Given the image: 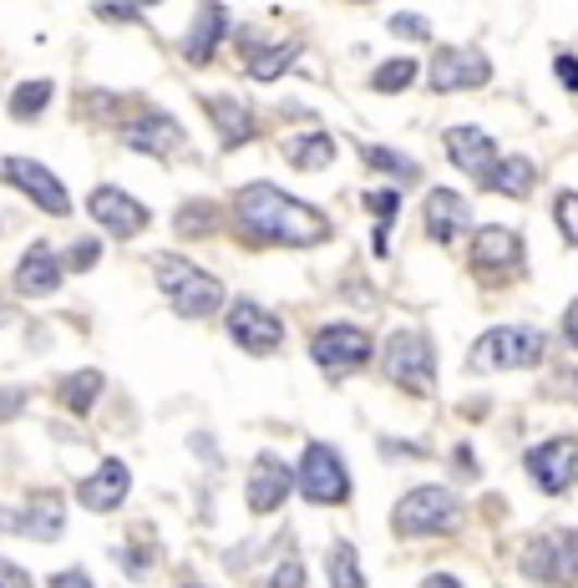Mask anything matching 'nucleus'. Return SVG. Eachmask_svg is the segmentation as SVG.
<instances>
[{
  "instance_id": "8",
  "label": "nucleus",
  "mask_w": 578,
  "mask_h": 588,
  "mask_svg": "<svg viewBox=\"0 0 578 588\" xmlns=\"http://www.w3.org/2000/svg\"><path fill=\"white\" fill-rule=\"evenodd\" d=\"M371 351L376 345L360 324H325V330H315V340H310L315 366L325 370V376H351V370H360L371 360Z\"/></svg>"
},
{
  "instance_id": "23",
  "label": "nucleus",
  "mask_w": 578,
  "mask_h": 588,
  "mask_svg": "<svg viewBox=\"0 0 578 588\" xmlns=\"http://www.w3.org/2000/svg\"><path fill=\"white\" fill-rule=\"evenodd\" d=\"M208 118L219 122V133H223V147H238V143H249L254 137V112L238 97H208Z\"/></svg>"
},
{
  "instance_id": "20",
  "label": "nucleus",
  "mask_w": 578,
  "mask_h": 588,
  "mask_svg": "<svg viewBox=\"0 0 578 588\" xmlns=\"http://www.w3.org/2000/svg\"><path fill=\"white\" fill-rule=\"evenodd\" d=\"M223 36H229V15H223V5H213V0H208L204 11L193 15L188 41H183V57H188L193 66H208V61H213V51H219Z\"/></svg>"
},
{
  "instance_id": "13",
  "label": "nucleus",
  "mask_w": 578,
  "mask_h": 588,
  "mask_svg": "<svg viewBox=\"0 0 578 588\" xmlns=\"http://www.w3.org/2000/svg\"><path fill=\"white\" fill-rule=\"evenodd\" d=\"M229 335H234V345H244L249 355H269L284 345V324H280V315H269L265 305L238 299V305H229Z\"/></svg>"
},
{
  "instance_id": "44",
  "label": "nucleus",
  "mask_w": 578,
  "mask_h": 588,
  "mask_svg": "<svg viewBox=\"0 0 578 588\" xmlns=\"http://www.w3.org/2000/svg\"><path fill=\"white\" fill-rule=\"evenodd\" d=\"M564 335L578 345V299H574V305H568V315H564Z\"/></svg>"
},
{
  "instance_id": "28",
  "label": "nucleus",
  "mask_w": 578,
  "mask_h": 588,
  "mask_svg": "<svg viewBox=\"0 0 578 588\" xmlns=\"http://www.w3.org/2000/svg\"><path fill=\"white\" fill-rule=\"evenodd\" d=\"M330 588H366L360 578V559L351 543H335L330 548Z\"/></svg>"
},
{
  "instance_id": "32",
  "label": "nucleus",
  "mask_w": 578,
  "mask_h": 588,
  "mask_svg": "<svg viewBox=\"0 0 578 588\" xmlns=\"http://www.w3.org/2000/svg\"><path fill=\"white\" fill-rule=\"evenodd\" d=\"M179 234H213V204H183L179 208Z\"/></svg>"
},
{
  "instance_id": "22",
  "label": "nucleus",
  "mask_w": 578,
  "mask_h": 588,
  "mask_svg": "<svg viewBox=\"0 0 578 588\" xmlns=\"http://www.w3.org/2000/svg\"><path fill=\"white\" fill-rule=\"evenodd\" d=\"M57 284H61V259L46 244H30L21 269H15V290L36 299V294H57Z\"/></svg>"
},
{
  "instance_id": "3",
  "label": "nucleus",
  "mask_w": 578,
  "mask_h": 588,
  "mask_svg": "<svg viewBox=\"0 0 578 588\" xmlns=\"http://www.w3.org/2000/svg\"><path fill=\"white\" fill-rule=\"evenodd\" d=\"M549 355V335L533 330V324H497L488 335L472 345L467 355V366L477 376H488V370H522V366H538Z\"/></svg>"
},
{
  "instance_id": "6",
  "label": "nucleus",
  "mask_w": 578,
  "mask_h": 588,
  "mask_svg": "<svg viewBox=\"0 0 578 588\" xmlns=\"http://www.w3.org/2000/svg\"><path fill=\"white\" fill-rule=\"evenodd\" d=\"M295 482H299V498H310L315 507H341V502L351 498V471H345L341 452L325 446V441H310V446H305Z\"/></svg>"
},
{
  "instance_id": "30",
  "label": "nucleus",
  "mask_w": 578,
  "mask_h": 588,
  "mask_svg": "<svg viewBox=\"0 0 578 588\" xmlns=\"http://www.w3.org/2000/svg\"><path fill=\"white\" fill-rule=\"evenodd\" d=\"M360 158H366V168H376V173H391V177H401V183H411V177L421 173L411 158H401V152H391V147H360Z\"/></svg>"
},
{
  "instance_id": "15",
  "label": "nucleus",
  "mask_w": 578,
  "mask_h": 588,
  "mask_svg": "<svg viewBox=\"0 0 578 588\" xmlns=\"http://www.w3.org/2000/svg\"><path fill=\"white\" fill-rule=\"evenodd\" d=\"M122 143L133 152H148V158H168L183 147V127L168 112H137L127 127H122Z\"/></svg>"
},
{
  "instance_id": "39",
  "label": "nucleus",
  "mask_w": 578,
  "mask_h": 588,
  "mask_svg": "<svg viewBox=\"0 0 578 588\" xmlns=\"http://www.w3.org/2000/svg\"><path fill=\"white\" fill-rule=\"evenodd\" d=\"M0 588H36L26 578V568H15L11 559H0Z\"/></svg>"
},
{
  "instance_id": "21",
  "label": "nucleus",
  "mask_w": 578,
  "mask_h": 588,
  "mask_svg": "<svg viewBox=\"0 0 578 588\" xmlns=\"http://www.w3.org/2000/svg\"><path fill=\"white\" fill-rule=\"evenodd\" d=\"M15 528L26 538H41V543H57L61 528H66V507H61L57 492H36L26 502V513H15Z\"/></svg>"
},
{
  "instance_id": "48",
  "label": "nucleus",
  "mask_w": 578,
  "mask_h": 588,
  "mask_svg": "<svg viewBox=\"0 0 578 588\" xmlns=\"http://www.w3.org/2000/svg\"><path fill=\"white\" fill-rule=\"evenodd\" d=\"M0 320H5V305H0Z\"/></svg>"
},
{
  "instance_id": "38",
  "label": "nucleus",
  "mask_w": 578,
  "mask_h": 588,
  "mask_svg": "<svg viewBox=\"0 0 578 588\" xmlns=\"http://www.w3.org/2000/svg\"><path fill=\"white\" fill-rule=\"evenodd\" d=\"M91 11L102 15V21H137V0H97Z\"/></svg>"
},
{
  "instance_id": "1",
  "label": "nucleus",
  "mask_w": 578,
  "mask_h": 588,
  "mask_svg": "<svg viewBox=\"0 0 578 588\" xmlns=\"http://www.w3.org/2000/svg\"><path fill=\"white\" fill-rule=\"evenodd\" d=\"M238 223L249 229L259 244H284V249H310L330 238V219L320 208L299 204L290 193H280L274 183H249L238 188Z\"/></svg>"
},
{
  "instance_id": "24",
  "label": "nucleus",
  "mask_w": 578,
  "mask_h": 588,
  "mask_svg": "<svg viewBox=\"0 0 578 588\" xmlns=\"http://www.w3.org/2000/svg\"><path fill=\"white\" fill-rule=\"evenodd\" d=\"M533 183H538V168L528 158H497V162H492V173L482 177V188L507 193V198H528Z\"/></svg>"
},
{
  "instance_id": "18",
  "label": "nucleus",
  "mask_w": 578,
  "mask_h": 588,
  "mask_svg": "<svg viewBox=\"0 0 578 588\" xmlns=\"http://www.w3.org/2000/svg\"><path fill=\"white\" fill-rule=\"evenodd\" d=\"M446 158L457 162L462 173H472L477 183L492 173V162H497V143H492L482 127H452L446 133Z\"/></svg>"
},
{
  "instance_id": "2",
  "label": "nucleus",
  "mask_w": 578,
  "mask_h": 588,
  "mask_svg": "<svg viewBox=\"0 0 578 588\" xmlns=\"http://www.w3.org/2000/svg\"><path fill=\"white\" fill-rule=\"evenodd\" d=\"M158 284H163L168 305L179 309L183 320H208L223 305V284L198 265H188L183 254H158Z\"/></svg>"
},
{
  "instance_id": "42",
  "label": "nucleus",
  "mask_w": 578,
  "mask_h": 588,
  "mask_svg": "<svg viewBox=\"0 0 578 588\" xmlns=\"http://www.w3.org/2000/svg\"><path fill=\"white\" fill-rule=\"evenodd\" d=\"M21 406H26V391H0V421H11Z\"/></svg>"
},
{
  "instance_id": "4",
  "label": "nucleus",
  "mask_w": 578,
  "mask_h": 588,
  "mask_svg": "<svg viewBox=\"0 0 578 588\" xmlns=\"http://www.w3.org/2000/svg\"><path fill=\"white\" fill-rule=\"evenodd\" d=\"M522 578L553 584V588L578 584V528L538 532L533 543L522 548Z\"/></svg>"
},
{
  "instance_id": "10",
  "label": "nucleus",
  "mask_w": 578,
  "mask_h": 588,
  "mask_svg": "<svg viewBox=\"0 0 578 588\" xmlns=\"http://www.w3.org/2000/svg\"><path fill=\"white\" fill-rule=\"evenodd\" d=\"M431 91H472V87H488L492 82V61L472 46H442L431 57V72H427Z\"/></svg>"
},
{
  "instance_id": "41",
  "label": "nucleus",
  "mask_w": 578,
  "mask_h": 588,
  "mask_svg": "<svg viewBox=\"0 0 578 588\" xmlns=\"http://www.w3.org/2000/svg\"><path fill=\"white\" fill-rule=\"evenodd\" d=\"M51 588H91V578L82 574V568H61V574L51 578Z\"/></svg>"
},
{
  "instance_id": "19",
  "label": "nucleus",
  "mask_w": 578,
  "mask_h": 588,
  "mask_svg": "<svg viewBox=\"0 0 578 588\" xmlns=\"http://www.w3.org/2000/svg\"><path fill=\"white\" fill-rule=\"evenodd\" d=\"M421 213H427V234L436 238V244H452V238L467 229V213H472V208H467V198H462V193L431 188V193H427V208H421Z\"/></svg>"
},
{
  "instance_id": "12",
  "label": "nucleus",
  "mask_w": 578,
  "mask_h": 588,
  "mask_svg": "<svg viewBox=\"0 0 578 588\" xmlns=\"http://www.w3.org/2000/svg\"><path fill=\"white\" fill-rule=\"evenodd\" d=\"M5 183H11V188H21L30 204L41 208V213H51V219L72 213V198H66V188H61L57 173H51V168H41V162L5 158Z\"/></svg>"
},
{
  "instance_id": "45",
  "label": "nucleus",
  "mask_w": 578,
  "mask_h": 588,
  "mask_svg": "<svg viewBox=\"0 0 578 588\" xmlns=\"http://www.w3.org/2000/svg\"><path fill=\"white\" fill-rule=\"evenodd\" d=\"M421 588H462V584H457V578H452V574H431Z\"/></svg>"
},
{
  "instance_id": "17",
  "label": "nucleus",
  "mask_w": 578,
  "mask_h": 588,
  "mask_svg": "<svg viewBox=\"0 0 578 588\" xmlns=\"http://www.w3.org/2000/svg\"><path fill=\"white\" fill-rule=\"evenodd\" d=\"M295 487V471L284 467L280 456H254L249 467V513H274Z\"/></svg>"
},
{
  "instance_id": "35",
  "label": "nucleus",
  "mask_w": 578,
  "mask_h": 588,
  "mask_svg": "<svg viewBox=\"0 0 578 588\" xmlns=\"http://www.w3.org/2000/svg\"><path fill=\"white\" fill-rule=\"evenodd\" d=\"M391 30H396V36H406V41H427L431 21H427V15H391Z\"/></svg>"
},
{
  "instance_id": "16",
  "label": "nucleus",
  "mask_w": 578,
  "mask_h": 588,
  "mask_svg": "<svg viewBox=\"0 0 578 588\" xmlns=\"http://www.w3.org/2000/svg\"><path fill=\"white\" fill-rule=\"evenodd\" d=\"M127 487H133V471L112 456V462H102V467L91 471L87 482H76V502H82L87 513H112V507H122Z\"/></svg>"
},
{
  "instance_id": "14",
  "label": "nucleus",
  "mask_w": 578,
  "mask_h": 588,
  "mask_svg": "<svg viewBox=\"0 0 578 588\" xmlns=\"http://www.w3.org/2000/svg\"><path fill=\"white\" fill-rule=\"evenodd\" d=\"M87 213L102 223L107 234H118V238H137L143 229H148V208L137 204L133 193H122V188H97L87 198Z\"/></svg>"
},
{
  "instance_id": "43",
  "label": "nucleus",
  "mask_w": 578,
  "mask_h": 588,
  "mask_svg": "<svg viewBox=\"0 0 578 588\" xmlns=\"http://www.w3.org/2000/svg\"><path fill=\"white\" fill-rule=\"evenodd\" d=\"M457 471H462V477H477V462H472V446H457Z\"/></svg>"
},
{
  "instance_id": "36",
  "label": "nucleus",
  "mask_w": 578,
  "mask_h": 588,
  "mask_svg": "<svg viewBox=\"0 0 578 588\" xmlns=\"http://www.w3.org/2000/svg\"><path fill=\"white\" fill-rule=\"evenodd\" d=\"M366 208H371L376 219H381V229L391 219H396V208H401V193H391V188H381V193H366Z\"/></svg>"
},
{
  "instance_id": "33",
  "label": "nucleus",
  "mask_w": 578,
  "mask_h": 588,
  "mask_svg": "<svg viewBox=\"0 0 578 588\" xmlns=\"http://www.w3.org/2000/svg\"><path fill=\"white\" fill-rule=\"evenodd\" d=\"M558 213H553V219H558V229H564V238L568 244H574L578 249V193H558Z\"/></svg>"
},
{
  "instance_id": "7",
  "label": "nucleus",
  "mask_w": 578,
  "mask_h": 588,
  "mask_svg": "<svg viewBox=\"0 0 578 588\" xmlns=\"http://www.w3.org/2000/svg\"><path fill=\"white\" fill-rule=\"evenodd\" d=\"M462 502L446 492V487H416L406 498L396 502V513H391V528L401 538H427V532H446L457 523Z\"/></svg>"
},
{
  "instance_id": "25",
  "label": "nucleus",
  "mask_w": 578,
  "mask_h": 588,
  "mask_svg": "<svg viewBox=\"0 0 578 588\" xmlns=\"http://www.w3.org/2000/svg\"><path fill=\"white\" fill-rule=\"evenodd\" d=\"M284 158L295 162V168H305V173H320L335 158V143H330V133H305L295 143H284Z\"/></svg>"
},
{
  "instance_id": "26",
  "label": "nucleus",
  "mask_w": 578,
  "mask_h": 588,
  "mask_svg": "<svg viewBox=\"0 0 578 588\" xmlns=\"http://www.w3.org/2000/svg\"><path fill=\"white\" fill-rule=\"evenodd\" d=\"M97 396H102V370H82V376H72V381L61 385V406L72 416H87Z\"/></svg>"
},
{
  "instance_id": "31",
  "label": "nucleus",
  "mask_w": 578,
  "mask_h": 588,
  "mask_svg": "<svg viewBox=\"0 0 578 588\" xmlns=\"http://www.w3.org/2000/svg\"><path fill=\"white\" fill-rule=\"evenodd\" d=\"M416 82V61L411 57H396V61H385V66H376V76H371V87L376 91H406Z\"/></svg>"
},
{
  "instance_id": "27",
  "label": "nucleus",
  "mask_w": 578,
  "mask_h": 588,
  "mask_svg": "<svg viewBox=\"0 0 578 588\" xmlns=\"http://www.w3.org/2000/svg\"><path fill=\"white\" fill-rule=\"evenodd\" d=\"M295 51H299L295 41H284V46H265V51H254V57H249V76H254V82H274V76H280L284 66L295 61Z\"/></svg>"
},
{
  "instance_id": "47",
  "label": "nucleus",
  "mask_w": 578,
  "mask_h": 588,
  "mask_svg": "<svg viewBox=\"0 0 578 588\" xmlns=\"http://www.w3.org/2000/svg\"><path fill=\"white\" fill-rule=\"evenodd\" d=\"M137 5H158V0H137Z\"/></svg>"
},
{
  "instance_id": "46",
  "label": "nucleus",
  "mask_w": 578,
  "mask_h": 588,
  "mask_svg": "<svg viewBox=\"0 0 578 588\" xmlns=\"http://www.w3.org/2000/svg\"><path fill=\"white\" fill-rule=\"evenodd\" d=\"M0 523H5V528H15V517H11V513H0Z\"/></svg>"
},
{
  "instance_id": "5",
  "label": "nucleus",
  "mask_w": 578,
  "mask_h": 588,
  "mask_svg": "<svg viewBox=\"0 0 578 588\" xmlns=\"http://www.w3.org/2000/svg\"><path fill=\"white\" fill-rule=\"evenodd\" d=\"M385 376L401 391H411V396H431L436 391V351H431V340L416 335V330H396L385 340Z\"/></svg>"
},
{
  "instance_id": "40",
  "label": "nucleus",
  "mask_w": 578,
  "mask_h": 588,
  "mask_svg": "<svg viewBox=\"0 0 578 588\" xmlns=\"http://www.w3.org/2000/svg\"><path fill=\"white\" fill-rule=\"evenodd\" d=\"M553 72H558V82H564L568 91H578V61L574 57H558L553 61Z\"/></svg>"
},
{
  "instance_id": "9",
  "label": "nucleus",
  "mask_w": 578,
  "mask_h": 588,
  "mask_svg": "<svg viewBox=\"0 0 578 588\" xmlns=\"http://www.w3.org/2000/svg\"><path fill=\"white\" fill-rule=\"evenodd\" d=\"M528 462V477H533L549 498H564L568 487L578 482V441L574 437H553V441H538L533 452L522 456Z\"/></svg>"
},
{
  "instance_id": "11",
  "label": "nucleus",
  "mask_w": 578,
  "mask_h": 588,
  "mask_svg": "<svg viewBox=\"0 0 578 588\" xmlns=\"http://www.w3.org/2000/svg\"><path fill=\"white\" fill-rule=\"evenodd\" d=\"M472 269L488 284L518 280L522 274V238L513 229H477L472 238Z\"/></svg>"
},
{
  "instance_id": "34",
  "label": "nucleus",
  "mask_w": 578,
  "mask_h": 588,
  "mask_svg": "<svg viewBox=\"0 0 578 588\" xmlns=\"http://www.w3.org/2000/svg\"><path fill=\"white\" fill-rule=\"evenodd\" d=\"M97 259H102V244L97 238H76L72 249H66V269H76V274H87Z\"/></svg>"
},
{
  "instance_id": "29",
  "label": "nucleus",
  "mask_w": 578,
  "mask_h": 588,
  "mask_svg": "<svg viewBox=\"0 0 578 588\" xmlns=\"http://www.w3.org/2000/svg\"><path fill=\"white\" fill-rule=\"evenodd\" d=\"M46 102H51V82H26V87H15V97H11V118L15 122L41 118Z\"/></svg>"
},
{
  "instance_id": "37",
  "label": "nucleus",
  "mask_w": 578,
  "mask_h": 588,
  "mask_svg": "<svg viewBox=\"0 0 578 588\" xmlns=\"http://www.w3.org/2000/svg\"><path fill=\"white\" fill-rule=\"evenodd\" d=\"M269 588H305V563L299 559H284L274 574H269Z\"/></svg>"
}]
</instances>
